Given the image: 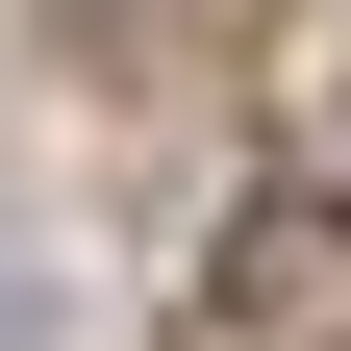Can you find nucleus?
<instances>
[{
  "label": "nucleus",
  "mask_w": 351,
  "mask_h": 351,
  "mask_svg": "<svg viewBox=\"0 0 351 351\" xmlns=\"http://www.w3.org/2000/svg\"><path fill=\"white\" fill-rule=\"evenodd\" d=\"M0 351H25V301H0Z\"/></svg>",
  "instance_id": "f257e3e1"
}]
</instances>
